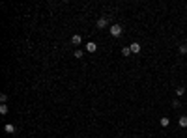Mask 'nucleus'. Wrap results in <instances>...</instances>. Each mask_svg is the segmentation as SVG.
<instances>
[{"mask_svg": "<svg viewBox=\"0 0 187 138\" xmlns=\"http://www.w3.org/2000/svg\"><path fill=\"white\" fill-rule=\"evenodd\" d=\"M131 54H139L140 52V43H131Z\"/></svg>", "mask_w": 187, "mask_h": 138, "instance_id": "20e7f679", "label": "nucleus"}, {"mask_svg": "<svg viewBox=\"0 0 187 138\" xmlns=\"http://www.w3.org/2000/svg\"><path fill=\"white\" fill-rule=\"evenodd\" d=\"M122 54H124V56H129V54H131V49H129V47H124V49H122Z\"/></svg>", "mask_w": 187, "mask_h": 138, "instance_id": "f8f14e48", "label": "nucleus"}, {"mask_svg": "<svg viewBox=\"0 0 187 138\" xmlns=\"http://www.w3.org/2000/svg\"><path fill=\"white\" fill-rule=\"evenodd\" d=\"M80 41H82V38H80L79 34H73V35H71V43H73V45H80Z\"/></svg>", "mask_w": 187, "mask_h": 138, "instance_id": "39448f33", "label": "nucleus"}, {"mask_svg": "<svg viewBox=\"0 0 187 138\" xmlns=\"http://www.w3.org/2000/svg\"><path fill=\"white\" fill-rule=\"evenodd\" d=\"M82 56H84V52H82L80 49H77V50H75V58H82Z\"/></svg>", "mask_w": 187, "mask_h": 138, "instance_id": "9b49d317", "label": "nucleus"}, {"mask_svg": "<svg viewBox=\"0 0 187 138\" xmlns=\"http://www.w3.org/2000/svg\"><path fill=\"white\" fill-rule=\"evenodd\" d=\"M169 123H170L169 117H161V127H169Z\"/></svg>", "mask_w": 187, "mask_h": 138, "instance_id": "1a4fd4ad", "label": "nucleus"}, {"mask_svg": "<svg viewBox=\"0 0 187 138\" xmlns=\"http://www.w3.org/2000/svg\"><path fill=\"white\" fill-rule=\"evenodd\" d=\"M178 123H180V127H183V129H185V127H187V116H181Z\"/></svg>", "mask_w": 187, "mask_h": 138, "instance_id": "0eeeda50", "label": "nucleus"}, {"mask_svg": "<svg viewBox=\"0 0 187 138\" xmlns=\"http://www.w3.org/2000/svg\"><path fill=\"white\" fill-rule=\"evenodd\" d=\"M183 93H185V88H181V86H180V88L176 90V95H183Z\"/></svg>", "mask_w": 187, "mask_h": 138, "instance_id": "ddd939ff", "label": "nucleus"}, {"mask_svg": "<svg viewBox=\"0 0 187 138\" xmlns=\"http://www.w3.org/2000/svg\"><path fill=\"white\" fill-rule=\"evenodd\" d=\"M95 50H97V45L94 41H88L86 43V52H95Z\"/></svg>", "mask_w": 187, "mask_h": 138, "instance_id": "7ed1b4c3", "label": "nucleus"}, {"mask_svg": "<svg viewBox=\"0 0 187 138\" xmlns=\"http://www.w3.org/2000/svg\"><path fill=\"white\" fill-rule=\"evenodd\" d=\"M107 26H109L107 17H99V19H97V28H101V30H103V28H107Z\"/></svg>", "mask_w": 187, "mask_h": 138, "instance_id": "f03ea898", "label": "nucleus"}, {"mask_svg": "<svg viewBox=\"0 0 187 138\" xmlns=\"http://www.w3.org/2000/svg\"><path fill=\"white\" fill-rule=\"evenodd\" d=\"M4 131H6V132H9V134H13V132H15V125H13V123H6Z\"/></svg>", "mask_w": 187, "mask_h": 138, "instance_id": "423d86ee", "label": "nucleus"}, {"mask_svg": "<svg viewBox=\"0 0 187 138\" xmlns=\"http://www.w3.org/2000/svg\"><path fill=\"white\" fill-rule=\"evenodd\" d=\"M109 32H110V35H112V38H120V35H122V32H124V28L120 26V24H112V26L109 28Z\"/></svg>", "mask_w": 187, "mask_h": 138, "instance_id": "f257e3e1", "label": "nucleus"}, {"mask_svg": "<svg viewBox=\"0 0 187 138\" xmlns=\"http://www.w3.org/2000/svg\"><path fill=\"white\" fill-rule=\"evenodd\" d=\"M172 106H174V108H180V106H181V103H180L178 99H174V101H172Z\"/></svg>", "mask_w": 187, "mask_h": 138, "instance_id": "4468645a", "label": "nucleus"}, {"mask_svg": "<svg viewBox=\"0 0 187 138\" xmlns=\"http://www.w3.org/2000/svg\"><path fill=\"white\" fill-rule=\"evenodd\" d=\"M8 110H9V106L4 103V105H0V114H8Z\"/></svg>", "mask_w": 187, "mask_h": 138, "instance_id": "6e6552de", "label": "nucleus"}, {"mask_svg": "<svg viewBox=\"0 0 187 138\" xmlns=\"http://www.w3.org/2000/svg\"><path fill=\"white\" fill-rule=\"evenodd\" d=\"M180 52L181 54H187V43H181L180 45Z\"/></svg>", "mask_w": 187, "mask_h": 138, "instance_id": "9d476101", "label": "nucleus"}, {"mask_svg": "<svg viewBox=\"0 0 187 138\" xmlns=\"http://www.w3.org/2000/svg\"><path fill=\"white\" fill-rule=\"evenodd\" d=\"M6 101H8V95H6V93H2V95H0V103L4 105V103H6Z\"/></svg>", "mask_w": 187, "mask_h": 138, "instance_id": "2eb2a0df", "label": "nucleus"}]
</instances>
